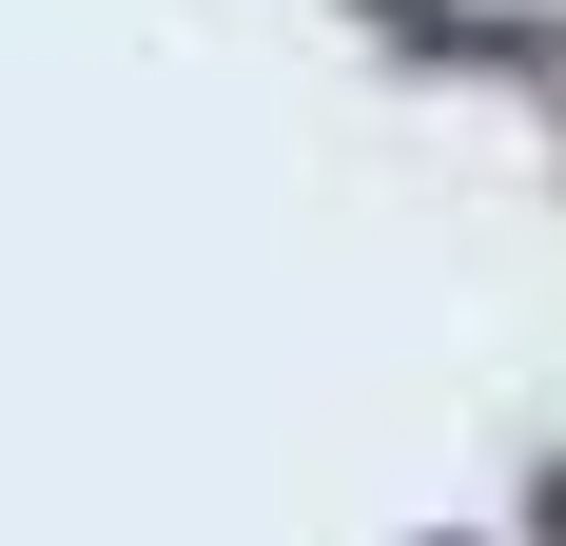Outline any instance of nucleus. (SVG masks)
Masks as SVG:
<instances>
[]
</instances>
